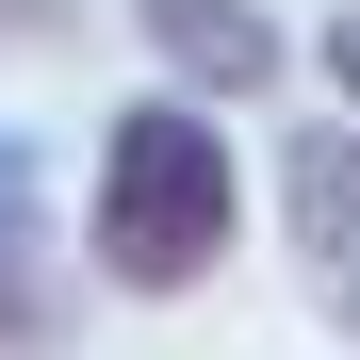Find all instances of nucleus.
<instances>
[{"label":"nucleus","mask_w":360,"mask_h":360,"mask_svg":"<svg viewBox=\"0 0 360 360\" xmlns=\"http://www.w3.org/2000/svg\"><path fill=\"white\" fill-rule=\"evenodd\" d=\"M278 229L311 262V295L360 328V131H278Z\"/></svg>","instance_id":"2"},{"label":"nucleus","mask_w":360,"mask_h":360,"mask_svg":"<svg viewBox=\"0 0 360 360\" xmlns=\"http://www.w3.org/2000/svg\"><path fill=\"white\" fill-rule=\"evenodd\" d=\"M66 33H82V0H0V66H49Z\"/></svg>","instance_id":"5"},{"label":"nucleus","mask_w":360,"mask_h":360,"mask_svg":"<svg viewBox=\"0 0 360 360\" xmlns=\"http://www.w3.org/2000/svg\"><path fill=\"white\" fill-rule=\"evenodd\" d=\"M229 229H246V164H229V131L197 98H131L98 131V213H82V246L115 295H197L229 262Z\"/></svg>","instance_id":"1"},{"label":"nucleus","mask_w":360,"mask_h":360,"mask_svg":"<svg viewBox=\"0 0 360 360\" xmlns=\"http://www.w3.org/2000/svg\"><path fill=\"white\" fill-rule=\"evenodd\" d=\"M0 246H33V148L0 131Z\"/></svg>","instance_id":"6"},{"label":"nucleus","mask_w":360,"mask_h":360,"mask_svg":"<svg viewBox=\"0 0 360 360\" xmlns=\"http://www.w3.org/2000/svg\"><path fill=\"white\" fill-rule=\"evenodd\" d=\"M311 49H328V82H344V98H360V0H344V17H328V33H311Z\"/></svg>","instance_id":"7"},{"label":"nucleus","mask_w":360,"mask_h":360,"mask_svg":"<svg viewBox=\"0 0 360 360\" xmlns=\"http://www.w3.org/2000/svg\"><path fill=\"white\" fill-rule=\"evenodd\" d=\"M131 33H148V49H164V66L197 82V98H262V82L295 66L262 0H131Z\"/></svg>","instance_id":"3"},{"label":"nucleus","mask_w":360,"mask_h":360,"mask_svg":"<svg viewBox=\"0 0 360 360\" xmlns=\"http://www.w3.org/2000/svg\"><path fill=\"white\" fill-rule=\"evenodd\" d=\"M49 344H66V311H49L33 246H0V360H49Z\"/></svg>","instance_id":"4"}]
</instances>
